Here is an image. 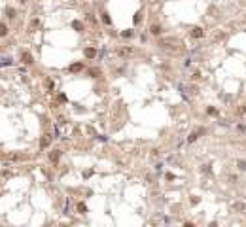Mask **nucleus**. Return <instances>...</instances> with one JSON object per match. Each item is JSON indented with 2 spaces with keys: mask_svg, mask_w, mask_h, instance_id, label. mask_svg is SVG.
<instances>
[{
  "mask_svg": "<svg viewBox=\"0 0 246 227\" xmlns=\"http://www.w3.org/2000/svg\"><path fill=\"white\" fill-rule=\"evenodd\" d=\"M203 132H205V129H197V131H195V132H191V134L187 136V142H189V144H191V142H195V140H197V138H199V136H201V134H203Z\"/></svg>",
  "mask_w": 246,
  "mask_h": 227,
  "instance_id": "nucleus-1",
  "label": "nucleus"
},
{
  "mask_svg": "<svg viewBox=\"0 0 246 227\" xmlns=\"http://www.w3.org/2000/svg\"><path fill=\"white\" fill-rule=\"evenodd\" d=\"M191 36H193V38H203V36H205V30H203L201 27H193Z\"/></svg>",
  "mask_w": 246,
  "mask_h": 227,
  "instance_id": "nucleus-2",
  "label": "nucleus"
},
{
  "mask_svg": "<svg viewBox=\"0 0 246 227\" xmlns=\"http://www.w3.org/2000/svg\"><path fill=\"white\" fill-rule=\"evenodd\" d=\"M21 59H23L25 64H30L32 63V55L28 53V51H21Z\"/></svg>",
  "mask_w": 246,
  "mask_h": 227,
  "instance_id": "nucleus-3",
  "label": "nucleus"
},
{
  "mask_svg": "<svg viewBox=\"0 0 246 227\" xmlns=\"http://www.w3.org/2000/svg\"><path fill=\"white\" fill-rule=\"evenodd\" d=\"M59 157H61V151H59V150H53V151L49 153V159L53 161V163H57V161H59Z\"/></svg>",
  "mask_w": 246,
  "mask_h": 227,
  "instance_id": "nucleus-4",
  "label": "nucleus"
},
{
  "mask_svg": "<svg viewBox=\"0 0 246 227\" xmlns=\"http://www.w3.org/2000/svg\"><path fill=\"white\" fill-rule=\"evenodd\" d=\"M161 30H163V28H161L159 25H151V28H150V32L153 34V36H159V34H161Z\"/></svg>",
  "mask_w": 246,
  "mask_h": 227,
  "instance_id": "nucleus-5",
  "label": "nucleus"
},
{
  "mask_svg": "<svg viewBox=\"0 0 246 227\" xmlns=\"http://www.w3.org/2000/svg\"><path fill=\"white\" fill-rule=\"evenodd\" d=\"M118 53L121 55V57H127V55H131V53H132V49H131V47H121V49H119Z\"/></svg>",
  "mask_w": 246,
  "mask_h": 227,
  "instance_id": "nucleus-6",
  "label": "nucleus"
},
{
  "mask_svg": "<svg viewBox=\"0 0 246 227\" xmlns=\"http://www.w3.org/2000/svg\"><path fill=\"white\" fill-rule=\"evenodd\" d=\"M80 70H83V64L82 63H76L70 66V72H80Z\"/></svg>",
  "mask_w": 246,
  "mask_h": 227,
  "instance_id": "nucleus-7",
  "label": "nucleus"
},
{
  "mask_svg": "<svg viewBox=\"0 0 246 227\" xmlns=\"http://www.w3.org/2000/svg\"><path fill=\"white\" fill-rule=\"evenodd\" d=\"M85 57H89V59H93V57H97V51L93 49V47H87V49H85Z\"/></svg>",
  "mask_w": 246,
  "mask_h": 227,
  "instance_id": "nucleus-8",
  "label": "nucleus"
},
{
  "mask_svg": "<svg viewBox=\"0 0 246 227\" xmlns=\"http://www.w3.org/2000/svg\"><path fill=\"white\" fill-rule=\"evenodd\" d=\"M8 34V27H6L4 23H0V38H4Z\"/></svg>",
  "mask_w": 246,
  "mask_h": 227,
  "instance_id": "nucleus-9",
  "label": "nucleus"
},
{
  "mask_svg": "<svg viewBox=\"0 0 246 227\" xmlns=\"http://www.w3.org/2000/svg\"><path fill=\"white\" fill-rule=\"evenodd\" d=\"M78 212H80V214H85V212H87V206H85L83 203H78Z\"/></svg>",
  "mask_w": 246,
  "mask_h": 227,
  "instance_id": "nucleus-10",
  "label": "nucleus"
},
{
  "mask_svg": "<svg viewBox=\"0 0 246 227\" xmlns=\"http://www.w3.org/2000/svg\"><path fill=\"white\" fill-rule=\"evenodd\" d=\"M89 74H91V78H97V76H100V70H99V68H91Z\"/></svg>",
  "mask_w": 246,
  "mask_h": 227,
  "instance_id": "nucleus-11",
  "label": "nucleus"
},
{
  "mask_svg": "<svg viewBox=\"0 0 246 227\" xmlns=\"http://www.w3.org/2000/svg\"><path fill=\"white\" fill-rule=\"evenodd\" d=\"M237 165H239V168H241V170H246V161H244V159H239Z\"/></svg>",
  "mask_w": 246,
  "mask_h": 227,
  "instance_id": "nucleus-12",
  "label": "nucleus"
},
{
  "mask_svg": "<svg viewBox=\"0 0 246 227\" xmlns=\"http://www.w3.org/2000/svg\"><path fill=\"white\" fill-rule=\"evenodd\" d=\"M102 21H104L106 25H110V23H112V19H110V15H108V14H102Z\"/></svg>",
  "mask_w": 246,
  "mask_h": 227,
  "instance_id": "nucleus-13",
  "label": "nucleus"
},
{
  "mask_svg": "<svg viewBox=\"0 0 246 227\" xmlns=\"http://www.w3.org/2000/svg\"><path fill=\"white\" fill-rule=\"evenodd\" d=\"M42 146H44V148L49 146V136H44V138H42Z\"/></svg>",
  "mask_w": 246,
  "mask_h": 227,
  "instance_id": "nucleus-14",
  "label": "nucleus"
},
{
  "mask_svg": "<svg viewBox=\"0 0 246 227\" xmlns=\"http://www.w3.org/2000/svg\"><path fill=\"white\" fill-rule=\"evenodd\" d=\"M36 27H40V21H38V19H34V21L30 23V30H34Z\"/></svg>",
  "mask_w": 246,
  "mask_h": 227,
  "instance_id": "nucleus-15",
  "label": "nucleus"
},
{
  "mask_svg": "<svg viewBox=\"0 0 246 227\" xmlns=\"http://www.w3.org/2000/svg\"><path fill=\"white\" fill-rule=\"evenodd\" d=\"M132 34H134L132 30H123V32H121V36H125V38H131Z\"/></svg>",
  "mask_w": 246,
  "mask_h": 227,
  "instance_id": "nucleus-16",
  "label": "nucleus"
},
{
  "mask_svg": "<svg viewBox=\"0 0 246 227\" xmlns=\"http://www.w3.org/2000/svg\"><path fill=\"white\" fill-rule=\"evenodd\" d=\"M72 27L76 28V30H82V23H80V21H74V23H72Z\"/></svg>",
  "mask_w": 246,
  "mask_h": 227,
  "instance_id": "nucleus-17",
  "label": "nucleus"
},
{
  "mask_svg": "<svg viewBox=\"0 0 246 227\" xmlns=\"http://www.w3.org/2000/svg\"><path fill=\"white\" fill-rule=\"evenodd\" d=\"M6 64H11V59H2V63H0V66H6Z\"/></svg>",
  "mask_w": 246,
  "mask_h": 227,
  "instance_id": "nucleus-18",
  "label": "nucleus"
},
{
  "mask_svg": "<svg viewBox=\"0 0 246 227\" xmlns=\"http://www.w3.org/2000/svg\"><path fill=\"white\" fill-rule=\"evenodd\" d=\"M8 17H15V9L14 8H8Z\"/></svg>",
  "mask_w": 246,
  "mask_h": 227,
  "instance_id": "nucleus-19",
  "label": "nucleus"
},
{
  "mask_svg": "<svg viewBox=\"0 0 246 227\" xmlns=\"http://www.w3.org/2000/svg\"><path fill=\"white\" fill-rule=\"evenodd\" d=\"M208 113H210V116H216V113H218V110H216V108H212V106H210V108H208Z\"/></svg>",
  "mask_w": 246,
  "mask_h": 227,
  "instance_id": "nucleus-20",
  "label": "nucleus"
},
{
  "mask_svg": "<svg viewBox=\"0 0 246 227\" xmlns=\"http://www.w3.org/2000/svg\"><path fill=\"white\" fill-rule=\"evenodd\" d=\"M235 208H237V210H244V204H241V203H237V204H235Z\"/></svg>",
  "mask_w": 246,
  "mask_h": 227,
  "instance_id": "nucleus-21",
  "label": "nucleus"
},
{
  "mask_svg": "<svg viewBox=\"0 0 246 227\" xmlns=\"http://www.w3.org/2000/svg\"><path fill=\"white\" fill-rule=\"evenodd\" d=\"M203 172H210V165H205V167H203Z\"/></svg>",
  "mask_w": 246,
  "mask_h": 227,
  "instance_id": "nucleus-22",
  "label": "nucleus"
},
{
  "mask_svg": "<svg viewBox=\"0 0 246 227\" xmlns=\"http://www.w3.org/2000/svg\"><path fill=\"white\" fill-rule=\"evenodd\" d=\"M59 102H66V97H64V95H59Z\"/></svg>",
  "mask_w": 246,
  "mask_h": 227,
  "instance_id": "nucleus-23",
  "label": "nucleus"
},
{
  "mask_svg": "<svg viewBox=\"0 0 246 227\" xmlns=\"http://www.w3.org/2000/svg\"><path fill=\"white\" fill-rule=\"evenodd\" d=\"M19 2H27V0H19Z\"/></svg>",
  "mask_w": 246,
  "mask_h": 227,
  "instance_id": "nucleus-24",
  "label": "nucleus"
}]
</instances>
